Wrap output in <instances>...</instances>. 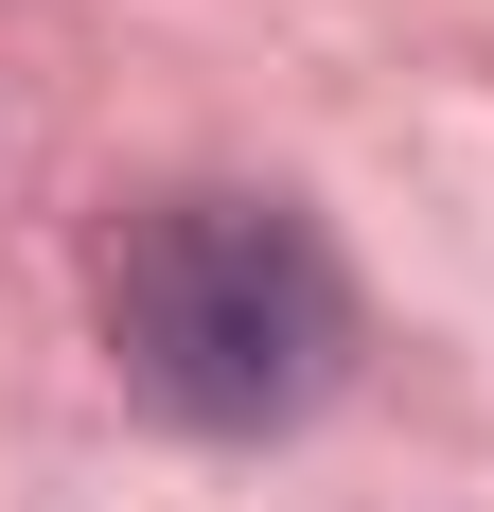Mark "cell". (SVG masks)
I'll return each mask as SVG.
<instances>
[{
  "label": "cell",
  "mask_w": 494,
  "mask_h": 512,
  "mask_svg": "<svg viewBox=\"0 0 494 512\" xmlns=\"http://www.w3.org/2000/svg\"><path fill=\"white\" fill-rule=\"evenodd\" d=\"M106 354L195 442H283L353 354V283H336L300 195L195 177V195H142L106 230Z\"/></svg>",
  "instance_id": "obj_1"
}]
</instances>
